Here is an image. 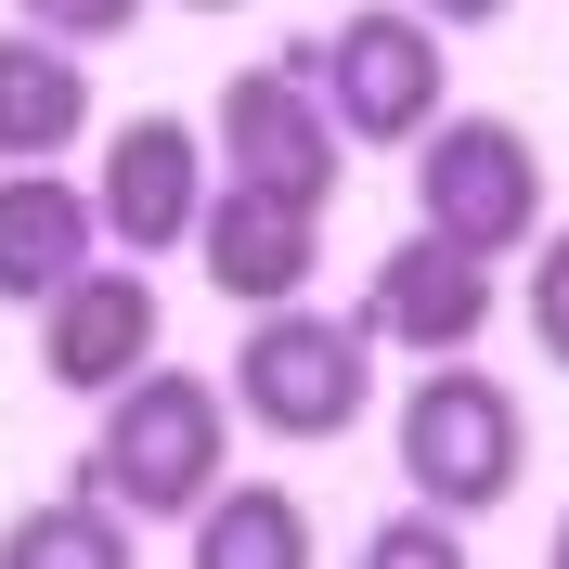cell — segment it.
<instances>
[{
    "instance_id": "cell-1",
    "label": "cell",
    "mask_w": 569,
    "mask_h": 569,
    "mask_svg": "<svg viewBox=\"0 0 569 569\" xmlns=\"http://www.w3.org/2000/svg\"><path fill=\"white\" fill-rule=\"evenodd\" d=\"M233 427H247V415H233V389H208L194 362H142L130 389L104 401L78 479H91L104 505H130V518H169V531H181V518L233 479Z\"/></svg>"
},
{
    "instance_id": "cell-2",
    "label": "cell",
    "mask_w": 569,
    "mask_h": 569,
    "mask_svg": "<svg viewBox=\"0 0 569 569\" xmlns=\"http://www.w3.org/2000/svg\"><path fill=\"white\" fill-rule=\"evenodd\" d=\"M389 453H401V492L440 505V518H492L518 479H531V415H518V389L505 376H479V362H427L415 389H401L389 415Z\"/></svg>"
},
{
    "instance_id": "cell-3",
    "label": "cell",
    "mask_w": 569,
    "mask_h": 569,
    "mask_svg": "<svg viewBox=\"0 0 569 569\" xmlns=\"http://www.w3.org/2000/svg\"><path fill=\"white\" fill-rule=\"evenodd\" d=\"M233 415L259 440H350L376 415V337L362 311H311V298H284V311H247L233 337Z\"/></svg>"
},
{
    "instance_id": "cell-4",
    "label": "cell",
    "mask_w": 569,
    "mask_h": 569,
    "mask_svg": "<svg viewBox=\"0 0 569 569\" xmlns=\"http://www.w3.org/2000/svg\"><path fill=\"white\" fill-rule=\"evenodd\" d=\"M453 27H427L415 0H362V13H337V39H311L323 66V104H337V130L350 142H427L440 117H453V52H440Z\"/></svg>"
},
{
    "instance_id": "cell-5",
    "label": "cell",
    "mask_w": 569,
    "mask_h": 569,
    "mask_svg": "<svg viewBox=\"0 0 569 569\" xmlns=\"http://www.w3.org/2000/svg\"><path fill=\"white\" fill-rule=\"evenodd\" d=\"M415 220L479 259H518L543 233V142L518 117H440L415 142Z\"/></svg>"
},
{
    "instance_id": "cell-6",
    "label": "cell",
    "mask_w": 569,
    "mask_h": 569,
    "mask_svg": "<svg viewBox=\"0 0 569 569\" xmlns=\"http://www.w3.org/2000/svg\"><path fill=\"white\" fill-rule=\"evenodd\" d=\"M220 169L233 181H272V194H298V208H323L337 194V169H350V130H337V104H323V66L311 52H284V66H233L220 78Z\"/></svg>"
},
{
    "instance_id": "cell-7",
    "label": "cell",
    "mask_w": 569,
    "mask_h": 569,
    "mask_svg": "<svg viewBox=\"0 0 569 569\" xmlns=\"http://www.w3.org/2000/svg\"><path fill=\"white\" fill-rule=\"evenodd\" d=\"M220 194V142L194 117H117L104 130V169H91V208H104V247L130 259H181L194 220Z\"/></svg>"
},
{
    "instance_id": "cell-8",
    "label": "cell",
    "mask_w": 569,
    "mask_h": 569,
    "mask_svg": "<svg viewBox=\"0 0 569 569\" xmlns=\"http://www.w3.org/2000/svg\"><path fill=\"white\" fill-rule=\"evenodd\" d=\"M156 337H169V311H156V272H130V259H91L78 284L39 298V376L66 401H117L156 362Z\"/></svg>"
},
{
    "instance_id": "cell-9",
    "label": "cell",
    "mask_w": 569,
    "mask_h": 569,
    "mask_svg": "<svg viewBox=\"0 0 569 569\" xmlns=\"http://www.w3.org/2000/svg\"><path fill=\"white\" fill-rule=\"evenodd\" d=\"M479 323H492V259L453 247V233H427V220L362 272V337H376V350L453 362V350H479Z\"/></svg>"
},
{
    "instance_id": "cell-10",
    "label": "cell",
    "mask_w": 569,
    "mask_h": 569,
    "mask_svg": "<svg viewBox=\"0 0 569 569\" xmlns=\"http://www.w3.org/2000/svg\"><path fill=\"white\" fill-rule=\"evenodd\" d=\"M194 272H208L233 311H284V298H311V272H323V208L220 169L208 220H194Z\"/></svg>"
},
{
    "instance_id": "cell-11",
    "label": "cell",
    "mask_w": 569,
    "mask_h": 569,
    "mask_svg": "<svg viewBox=\"0 0 569 569\" xmlns=\"http://www.w3.org/2000/svg\"><path fill=\"white\" fill-rule=\"evenodd\" d=\"M91 247H104V208L66 169H0V311H39L52 284H78Z\"/></svg>"
},
{
    "instance_id": "cell-12",
    "label": "cell",
    "mask_w": 569,
    "mask_h": 569,
    "mask_svg": "<svg viewBox=\"0 0 569 569\" xmlns=\"http://www.w3.org/2000/svg\"><path fill=\"white\" fill-rule=\"evenodd\" d=\"M91 142V52L0 27V169H52Z\"/></svg>"
},
{
    "instance_id": "cell-13",
    "label": "cell",
    "mask_w": 569,
    "mask_h": 569,
    "mask_svg": "<svg viewBox=\"0 0 569 569\" xmlns=\"http://www.w3.org/2000/svg\"><path fill=\"white\" fill-rule=\"evenodd\" d=\"M194 569H311V505L284 479H220L194 505Z\"/></svg>"
},
{
    "instance_id": "cell-14",
    "label": "cell",
    "mask_w": 569,
    "mask_h": 569,
    "mask_svg": "<svg viewBox=\"0 0 569 569\" xmlns=\"http://www.w3.org/2000/svg\"><path fill=\"white\" fill-rule=\"evenodd\" d=\"M130 531H142L130 505H104L91 479H78V492L27 505V518H0V569H142Z\"/></svg>"
},
{
    "instance_id": "cell-15",
    "label": "cell",
    "mask_w": 569,
    "mask_h": 569,
    "mask_svg": "<svg viewBox=\"0 0 569 569\" xmlns=\"http://www.w3.org/2000/svg\"><path fill=\"white\" fill-rule=\"evenodd\" d=\"M350 569H466V518H440V505H401V518H376L362 531Z\"/></svg>"
},
{
    "instance_id": "cell-16",
    "label": "cell",
    "mask_w": 569,
    "mask_h": 569,
    "mask_svg": "<svg viewBox=\"0 0 569 569\" xmlns=\"http://www.w3.org/2000/svg\"><path fill=\"white\" fill-rule=\"evenodd\" d=\"M13 27L66 39V52H104V39H130V27H142V0H13Z\"/></svg>"
},
{
    "instance_id": "cell-17",
    "label": "cell",
    "mask_w": 569,
    "mask_h": 569,
    "mask_svg": "<svg viewBox=\"0 0 569 569\" xmlns=\"http://www.w3.org/2000/svg\"><path fill=\"white\" fill-rule=\"evenodd\" d=\"M531 337H543V362L569 376V220L531 233Z\"/></svg>"
},
{
    "instance_id": "cell-18",
    "label": "cell",
    "mask_w": 569,
    "mask_h": 569,
    "mask_svg": "<svg viewBox=\"0 0 569 569\" xmlns=\"http://www.w3.org/2000/svg\"><path fill=\"white\" fill-rule=\"evenodd\" d=\"M427 27H505V13H518V0H415Z\"/></svg>"
},
{
    "instance_id": "cell-19",
    "label": "cell",
    "mask_w": 569,
    "mask_h": 569,
    "mask_svg": "<svg viewBox=\"0 0 569 569\" xmlns=\"http://www.w3.org/2000/svg\"><path fill=\"white\" fill-rule=\"evenodd\" d=\"M543 569H569V518H557V543H543Z\"/></svg>"
},
{
    "instance_id": "cell-20",
    "label": "cell",
    "mask_w": 569,
    "mask_h": 569,
    "mask_svg": "<svg viewBox=\"0 0 569 569\" xmlns=\"http://www.w3.org/2000/svg\"><path fill=\"white\" fill-rule=\"evenodd\" d=\"M181 13H247V0H181Z\"/></svg>"
}]
</instances>
